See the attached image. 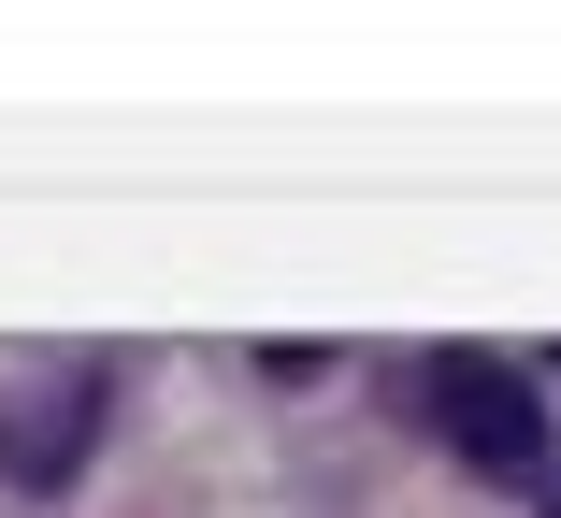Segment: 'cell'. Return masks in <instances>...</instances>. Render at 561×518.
<instances>
[{"label":"cell","instance_id":"6da1fadb","mask_svg":"<svg viewBox=\"0 0 561 518\" xmlns=\"http://www.w3.org/2000/svg\"><path fill=\"white\" fill-rule=\"evenodd\" d=\"M417 403H432V433L461 447L476 475H504V490H533V475H547V403H533V375H518V360L446 346V360L417 375Z\"/></svg>","mask_w":561,"mask_h":518},{"label":"cell","instance_id":"7a4b0ae2","mask_svg":"<svg viewBox=\"0 0 561 518\" xmlns=\"http://www.w3.org/2000/svg\"><path fill=\"white\" fill-rule=\"evenodd\" d=\"M87 433H101V360H72V375H44V389L0 403V475H15V490H58L87 461Z\"/></svg>","mask_w":561,"mask_h":518},{"label":"cell","instance_id":"3957f363","mask_svg":"<svg viewBox=\"0 0 561 518\" xmlns=\"http://www.w3.org/2000/svg\"><path fill=\"white\" fill-rule=\"evenodd\" d=\"M547 518H561V504H547Z\"/></svg>","mask_w":561,"mask_h":518}]
</instances>
